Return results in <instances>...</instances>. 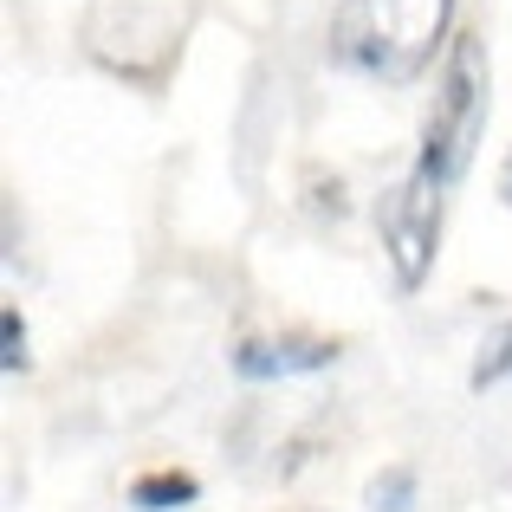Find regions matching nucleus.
Here are the masks:
<instances>
[{"label":"nucleus","instance_id":"obj_1","mask_svg":"<svg viewBox=\"0 0 512 512\" xmlns=\"http://www.w3.org/2000/svg\"><path fill=\"white\" fill-rule=\"evenodd\" d=\"M454 0H338L331 13V59L376 85H409L435 65L448 39Z\"/></svg>","mask_w":512,"mask_h":512},{"label":"nucleus","instance_id":"obj_2","mask_svg":"<svg viewBox=\"0 0 512 512\" xmlns=\"http://www.w3.org/2000/svg\"><path fill=\"white\" fill-rule=\"evenodd\" d=\"M487 46H480V33H461L448 52V65H441V85H435V104H428L422 117V169L435 188H454L474 163L480 137H487Z\"/></svg>","mask_w":512,"mask_h":512},{"label":"nucleus","instance_id":"obj_3","mask_svg":"<svg viewBox=\"0 0 512 512\" xmlns=\"http://www.w3.org/2000/svg\"><path fill=\"white\" fill-rule=\"evenodd\" d=\"M376 234H383V253L396 266L402 292H422L428 273H435V247H441V188L428 182L422 169L402 175L396 188H383L376 201Z\"/></svg>","mask_w":512,"mask_h":512},{"label":"nucleus","instance_id":"obj_4","mask_svg":"<svg viewBox=\"0 0 512 512\" xmlns=\"http://www.w3.org/2000/svg\"><path fill=\"white\" fill-rule=\"evenodd\" d=\"M338 363V344L331 338H247L234 344V370L247 383H286V376H312Z\"/></svg>","mask_w":512,"mask_h":512},{"label":"nucleus","instance_id":"obj_5","mask_svg":"<svg viewBox=\"0 0 512 512\" xmlns=\"http://www.w3.org/2000/svg\"><path fill=\"white\" fill-rule=\"evenodd\" d=\"M195 500H201V480L195 474H175V467L143 474L137 487H130V506H137V512H175V506H195Z\"/></svg>","mask_w":512,"mask_h":512},{"label":"nucleus","instance_id":"obj_6","mask_svg":"<svg viewBox=\"0 0 512 512\" xmlns=\"http://www.w3.org/2000/svg\"><path fill=\"white\" fill-rule=\"evenodd\" d=\"M512 376V325H500L487 344H480V357H474V370H467V383L474 389H493V383H506Z\"/></svg>","mask_w":512,"mask_h":512},{"label":"nucleus","instance_id":"obj_7","mask_svg":"<svg viewBox=\"0 0 512 512\" xmlns=\"http://www.w3.org/2000/svg\"><path fill=\"white\" fill-rule=\"evenodd\" d=\"M363 500H370V512H409L415 506V474H409V467H389V474L370 480Z\"/></svg>","mask_w":512,"mask_h":512},{"label":"nucleus","instance_id":"obj_8","mask_svg":"<svg viewBox=\"0 0 512 512\" xmlns=\"http://www.w3.org/2000/svg\"><path fill=\"white\" fill-rule=\"evenodd\" d=\"M0 344H7V350H0L7 376H20L26 363H33V357H26V318H20V305H7V312H0Z\"/></svg>","mask_w":512,"mask_h":512},{"label":"nucleus","instance_id":"obj_9","mask_svg":"<svg viewBox=\"0 0 512 512\" xmlns=\"http://www.w3.org/2000/svg\"><path fill=\"white\" fill-rule=\"evenodd\" d=\"M500 195H506V201H512V163H506V182H500Z\"/></svg>","mask_w":512,"mask_h":512}]
</instances>
